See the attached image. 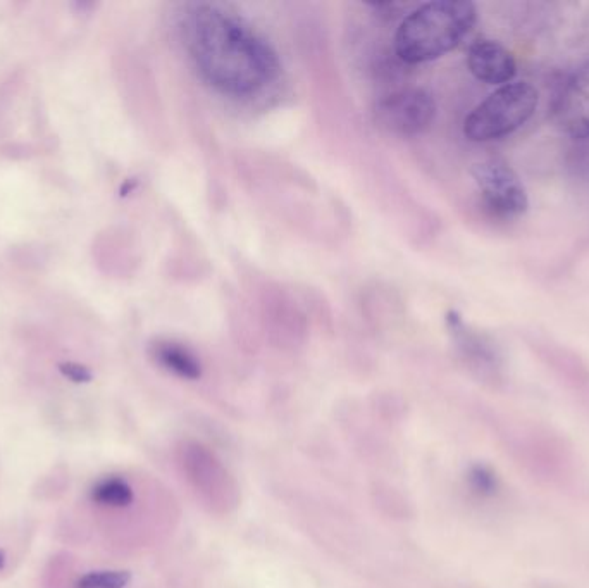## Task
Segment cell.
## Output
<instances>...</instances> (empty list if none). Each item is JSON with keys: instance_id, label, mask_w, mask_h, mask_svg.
<instances>
[{"instance_id": "6da1fadb", "label": "cell", "mask_w": 589, "mask_h": 588, "mask_svg": "<svg viewBox=\"0 0 589 588\" xmlns=\"http://www.w3.org/2000/svg\"><path fill=\"white\" fill-rule=\"evenodd\" d=\"M185 40L199 75L224 95L259 94L281 71L273 45L223 7H193L186 18Z\"/></svg>"}, {"instance_id": "7a4b0ae2", "label": "cell", "mask_w": 589, "mask_h": 588, "mask_svg": "<svg viewBox=\"0 0 589 588\" xmlns=\"http://www.w3.org/2000/svg\"><path fill=\"white\" fill-rule=\"evenodd\" d=\"M478 21V9L467 0H434L403 18L395 35V51L403 63L440 59L459 47Z\"/></svg>"}, {"instance_id": "3957f363", "label": "cell", "mask_w": 589, "mask_h": 588, "mask_svg": "<svg viewBox=\"0 0 589 588\" xmlns=\"http://www.w3.org/2000/svg\"><path fill=\"white\" fill-rule=\"evenodd\" d=\"M538 102L540 94L531 83L503 85L465 118V137L472 142H493L509 137L533 118Z\"/></svg>"}, {"instance_id": "277c9868", "label": "cell", "mask_w": 589, "mask_h": 588, "mask_svg": "<svg viewBox=\"0 0 589 588\" xmlns=\"http://www.w3.org/2000/svg\"><path fill=\"white\" fill-rule=\"evenodd\" d=\"M181 470L193 492L217 513H228L238 504V488L228 470L211 451L197 444L183 445Z\"/></svg>"}, {"instance_id": "5b68a950", "label": "cell", "mask_w": 589, "mask_h": 588, "mask_svg": "<svg viewBox=\"0 0 589 588\" xmlns=\"http://www.w3.org/2000/svg\"><path fill=\"white\" fill-rule=\"evenodd\" d=\"M374 123L398 137L428 132L436 118V101L424 88H405L385 95L372 107Z\"/></svg>"}, {"instance_id": "8992f818", "label": "cell", "mask_w": 589, "mask_h": 588, "mask_svg": "<svg viewBox=\"0 0 589 588\" xmlns=\"http://www.w3.org/2000/svg\"><path fill=\"white\" fill-rule=\"evenodd\" d=\"M472 178L478 185L483 206L495 218L514 219L527 213L529 197L526 187L510 164L502 159L474 164Z\"/></svg>"}, {"instance_id": "52a82bcc", "label": "cell", "mask_w": 589, "mask_h": 588, "mask_svg": "<svg viewBox=\"0 0 589 588\" xmlns=\"http://www.w3.org/2000/svg\"><path fill=\"white\" fill-rule=\"evenodd\" d=\"M553 121L560 132L589 138V61L572 73L553 102Z\"/></svg>"}, {"instance_id": "ba28073f", "label": "cell", "mask_w": 589, "mask_h": 588, "mask_svg": "<svg viewBox=\"0 0 589 588\" xmlns=\"http://www.w3.org/2000/svg\"><path fill=\"white\" fill-rule=\"evenodd\" d=\"M467 66L479 82L496 87L509 85L517 75L514 54L490 38H479L469 47Z\"/></svg>"}, {"instance_id": "9c48e42d", "label": "cell", "mask_w": 589, "mask_h": 588, "mask_svg": "<svg viewBox=\"0 0 589 588\" xmlns=\"http://www.w3.org/2000/svg\"><path fill=\"white\" fill-rule=\"evenodd\" d=\"M88 501L102 513H119L135 502V488L124 476H104L93 483Z\"/></svg>"}, {"instance_id": "30bf717a", "label": "cell", "mask_w": 589, "mask_h": 588, "mask_svg": "<svg viewBox=\"0 0 589 588\" xmlns=\"http://www.w3.org/2000/svg\"><path fill=\"white\" fill-rule=\"evenodd\" d=\"M152 357L164 370L183 380H197L202 375V366L197 356L185 345L171 340H159L152 345Z\"/></svg>"}, {"instance_id": "8fae6325", "label": "cell", "mask_w": 589, "mask_h": 588, "mask_svg": "<svg viewBox=\"0 0 589 588\" xmlns=\"http://www.w3.org/2000/svg\"><path fill=\"white\" fill-rule=\"evenodd\" d=\"M447 323L455 342L459 344L460 351L464 352L465 357H469V361L481 364V366H488V368L496 363V354L491 344H488L478 333L472 332L459 314L453 313V311L448 313Z\"/></svg>"}, {"instance_id": "7c38bea8", "label": "cell", "mask_w": 589, "mask_h": 588, "mask_svg": "<svg viewBox=\"0 0 589 588\" xmlns=\"http://www.w3.org/2000/svg\"><path fill=\"white\" fill-rule=\"evenodd\" d=\"M130 573L126 571H88L76 580L75 588H126Z\"/></svg>"}, {"instance_id": "4fadbf2b", "label": "cell", "mask_w": 589, "mask_h": 588, "mask_svg": "<svg viewBox=\"0 0 589 588\" xmlns=\"http://www.w3.org/2000/svg\"><path fill=\"white\" fill-rule=\"evenodd\" d=\"M59 371L64 378H68L69 382L73 383H88L92 382V371L88 370L87 366L80 363H61L59 364Z\"/></svg>"}, {"instance_id": "5bb4252c", "label": "cell", "mask_w": 589, "mask_h": 588, "mask_svg": "<svg viewBox=\"0 0 589 588\" xmlns=\"http://www.w3.org/2000/svg\"><path fill=\"white\" fill-rule=\"evenodd\" d=\"M4 566H6V554L0 551V570H4Z\"/></svg>"}]
</instances>
